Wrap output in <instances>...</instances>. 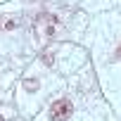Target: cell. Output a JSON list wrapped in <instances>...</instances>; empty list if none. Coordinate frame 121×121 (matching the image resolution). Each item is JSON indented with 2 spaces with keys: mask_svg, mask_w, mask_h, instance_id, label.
Segmentation results:
<instances>
[{
  "mask_svg": "<svg viewBox=\"0 0 121 121\" xmlns=\"http://www.w3.org/2000/svg\"><path fill=\"white\" fill-rule=\"evenodd\" d=\"M71 112H74L71 100L62 97V100L52 102V107H50V119H52V121H67V119L71 116Z\"/></svg>",
  "mask_w": 121,
  "mask_h": 121,
  "instance_id": "obj_1",
  "label": "cell"
},
{
  "mask_svg": "<svg viewBox=\"0 0 121 121\" xmlns=\"http://www.w3.org/2000/svg\"><path fill=\"white\" fill-rule=\"evenodd\" d=\"M0 121H3V119H0Z\"/></svg>",
  "mask_w": 121,
  "mask_h": 121,
  "instance_id": "obj_4",
  "label": "cell"
},
{
  "mask_svg": "<svg viewBox=\"0 0 121 121\" xmlns=\"http://www.w3.org/2000/svg\"><path fill=\"white\" fill-rule=\"evenodd\" d=\"M43 62H45L48 67L55 62V55H52V50H45V52H43Z\"/></svg>",
  "mask_w": 121,
  "mask_h": 121,
  "instance_id": "obj_2",
  "label": "cell"
},
{
  "mask_svg": "<svg viewBox=\"0 0 121 121\" xmlns=\"http://www.w3.org/2000/svg\"><path fill=\"white\" fill-rule=\"evenodd\" d=\"M116 57H119V59H121V48H119V55H116Z\"/></svg>",
  "mask_w": 121,
  "mask_h": 121,
  "instance_id": "obj_3",
  "label": "cell"
}]
</instances>
